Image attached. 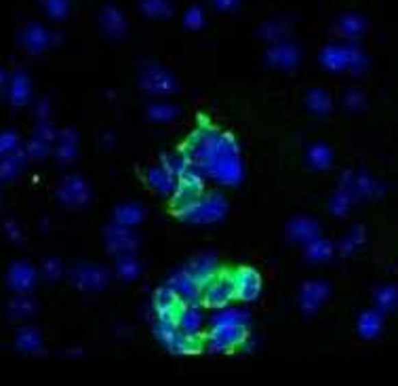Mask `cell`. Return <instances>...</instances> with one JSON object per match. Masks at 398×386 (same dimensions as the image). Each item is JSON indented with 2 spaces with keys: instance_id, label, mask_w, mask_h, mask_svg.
Returning <instances> with one entry per match:
<instances>
[{
  "instance_id": "obj_1",
  "label": "cell",
  "mask_w": 398,
  "mask_h": 386,
  "mask_svg": "<svg viewBox=\"0 0 398 386\" xmlns=\"http://www.w3.org/2000/svg\"><path fill=\"white\" fill-rule=\"evenodd\" d=\"M247 340V327L238 313L219 317L211 329V348L213 350H232Z\"/></svg>"
},
{
  "instance_id": "obj_2",
  "label": "cell",
  "mask_w": 398,
  "mask_h": 386,
  "mask_svg": "<svg viewBox=\"0 0 398 386\" xmlns=\"http://www.w3.org/2000/svg\"><path fill=\"white\" fill-rule=\"evenodd\" d=\"M234 298L232 283L227 272H215L211 279L201 285V302L209 309H221Z\"/></svg>"
},
{
  "instance_id": "obj_3",
  "label": "cell",
  "mask_w": 398,
  "mask_h": 386,
  "mask_svg": "<svg viewBox=\"0 0 398 386\" xmlns=\"http://www.w3.org/2000/svg\"><path fill=\"white\" fill-rule=\"evenodd\" d=\"M227 277H230V283H232V291L236 298L245 300V302H251L260 295L262 291V281H260V274L255 272L253 268H236L232 272H227Z\"/></svg>"
},
{
  "instance_id": "obj_4",
  "label": "cell",
  "mask_w": 398,
  "mask_h": 386,
  "mask_svg": "<svg viewBox=\"0 0 398 386\" xmlns=\"http://www.w3.org/2000/svg\"><path fill=\"white\" fill-rule=\"evenodd\" d=\"M186 306V302L177 295L175 289L171 287H164V289H158L156 295H154V309L158 315H164V317H173L177 319L182 309Z\"/></svg>"
},
{
  "instance_id": "obj_5",
  "label": "cell",
  "mask_w": 398,
  "mask_h": 386,
  "mask_svg": "<svg viewBox=\"0 0 398 386\" xmlns=\"http://www.w3.org/2000/svg\"><path fill=\"white\" fill-rule=\"evenodd\" d=\"M144 87L152 93H175L177 80L164 70H148L144 74Z\"/></svg>"
},
{
  "instance_id": "obj_6",
  "label": "cell",
  "mask_w": 398,
  "mask_h": 386,
  "mask_svg": "<svg viewBox=\"0 0 398 386\" xmlns=\"http://www.w3.org/2000/svg\"><path fill=\"white\" fill-rule=\"evenodd\" d=\"M60 197L66 201V203H70L72 207H76V205H82V203H87V199H89V188H87V184H84L80 178H68L66 182H64V188L60 190Z\"/></svg>"
},
{
  "instance_id": "obj_7",
  "label": "cell",
  "mask_w": 398,
  "mask_h": 386,
  "mask_svg": "<svg viewBox=\"0 0 398 386\" xmlns=\"http://www.w3.org/2000/svg\"><path fill=\"white\" fill-rule=\"evenodd\" d=\"M110 250H114L116 254H129L131 250H135V237L129 234V230L121 224H116L114 228H110V239H108Z\"/></svg>"
},
{
  "instance_id": "obj_8",
  "label": "cell",
  "mask_w": 398,
  "mask_h": 386,
  "mask_svg": "<svg viewBox=\"0 0 398 386\" xmlns=\"http://www.w3.org/2000/svg\"><path fill=\"white\" fill-rule=\"evenodd\" d=\"M76 283L87 291H99L105 285V272L101 268L84 266L76 274Z\"/></svg>"
},
{
  "instance_id": "obj_9",
  "label": "cell",
  "mask_w": 398,
  "mask_h": 386,
  "mask_svg": "<svg viewBox=\"0 0 398 386\" xmlns=\"http://www.w3.org/2000/svg\"><path fill=\"white\" fill-rule=\"evenodd\" d=\"M177 327L179 332L184 334H194L198 332V327H201V315L196 313V306L194 304H186L177 317Z\"/></svg>"
},
{
  "instance_id": "obj_10",
  "label": "cell",
  "mask_w": 398,
  "mask_h": 386,
  "mask_svg": "<svg viewBox=\"0 0 398 386\" xmlns=\"http://www.w3.org/2000/svg\"><path fill=\"white\" fill-rule=\"evenodd\" d=\"M148 182H150V186H154L156 190L169 192V190H173V186H175V176H173V173H169L164 167H156V169H150V171H148Z\"/></svg>"
},
{
  "instance_id": "obj_11",
  "label": "cell",
  "mask_w": 398,
  "mask_h": 386,
  "mask_svg": "<svg viewBox=\"0 0 398 386\" xmlns=\"http://www.w3.org/2000/svg\"><path fill=\"white\" fill-rule=\"evenodd\" d=\"M268 62L274 64V66H280V68H291L297 62V53L291 47L282 45V47H276V49L270 51Z\"/></svg>"
},
{
  "instance_id": "obj_12",
  "label": "cell",
  "mask_w": 398,
  "mask_h": 386,
  "mask_svg": "<svg viewBox=\"0 0 398 386\" xmlns=\"http://www.w3.org/2000/svg\"><path fill=\"white\" fill-rule=\"evenodd\" d=\"M177 192L186 197H192V199H198V195L203 192V182L201 178H196L190 169L179 178V186H177Z\"/></svg>"
},
{
  "instance_id": "obj_13",
  "label": "cell",
  "mask_w": 398,
  "mask_h": 386,
  "mask_svg": "<svg viewBox=\"0 0 398 386\" xmlns=\"http://www.w3.org/2000/svg\"><path fill=\"white\" fill-rule=\"evenodd\" d=\"M141 215H144V211H141L137 205H125L116 211V222L121 226H131V224H137Z\"/></svg>"
},
{
  "instance_id": "obj_14",
  "label": "cell",
  "mask_w": 398,
  "mask_h": 386,
  "mask_svg": "<svg viewBox=\"0 0 398 386\" xmlns=\"http://www.w3.org/2000/svg\"><path fill=\"white\" fill-rule=\"evenodd\" d=\"M119 274L123 279H135L137 277V272H139V264L137 260L131 256V254H125L121 260H119V266H116Z\"/></svg>"
},
{
  "instance_id": "obj_15",
  "label": "cell",
  "mask_w": 398,
  "mask_h": 386,
  "mask_svg": "<svg viewBox=\"0 0 398 386\" xmlns=\"http://www.w3.org/2000/svg\"><path fill=\"white\" fill-rule=\"evenodd\" d=\"M177 112H179V110L175 106H169V104H154L150 108V117L154 121H164V123L166 121H173L177 117Z\"/></svg>"
}]
</instances>
